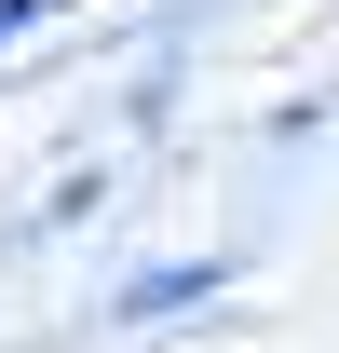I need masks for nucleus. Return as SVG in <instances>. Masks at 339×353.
I'll return each mask as SVG.
<instances>
[{
	"instance_id": "nucleus-1",
	"label": "nucleus",
	"mask_w": 339,
	"mask_h": 353,
	"mask_svg": "<svg viewBox=\"0 0 339 353\" xmlns=\"http://www.w3.org/2000/svg\"><path fill=\"white\" fill-rule=\"evenodd\" d=\"M231 285H245L231 245H163V259H136V272L95 285V326H109V340H163V326H190V312H217Z\"/></svg>"
},
{
	"instance_id": "nucleus-4",
	"label": "nucleus",
	"mask_w": 339,
	"mask_h": 353,
	"mask_svg": "<svg viewBox=\"0 0 339 353\" xmlns=\"http://www.w3.org/2000/svg\"><path fill=\"white\" fill-rule=\"evenodd\" d=\"M82 0H0V54H28V41H54Z\"/></svg>"
},
{
	"instance_id": "nucleus-3",
	"label": "nucleus",
	"mask_w": 339,
	"mask_h": 353,
	"mask_svg": "<svg viewBox=\"0 0 339 353\" xmlns=\"http://www.w3.org/2000/svg\"><path fill=\"white\" fill-rule=\"evenodd\" d=\"M326 136H339V95H285V109L258 123V150H271V163H298V150H326Z\"/></svg>"
},
{
	"instance_id": "nucleus-2",
	"label": "nucleus",
	"mask_w": 339,
	"mask_h": 353,
	"mask_svg": "<svg viewBox=\"0 0 339 353\" xmlns=\"http://www.w3.org/2000/svg\"><path fill=\"white\" fill-rule=\"evenodd\" d=\"M109 204H123V163L95 150V163H68V176H54V190H41V204H28V218L0 231V259H28V245H68V231H95V218H109Z\"/></svg>"
}]
</instances>
